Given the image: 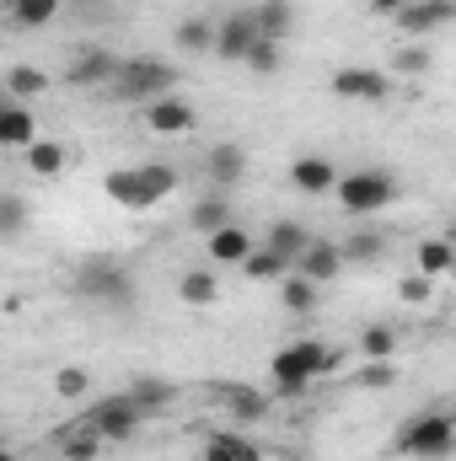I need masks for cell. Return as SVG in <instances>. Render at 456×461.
Listing matches in <instances>:
<instances>
[{"instance_id": "obj_23", "label": "cell", "mask_w": 456, "mask_h": 461, "mask_svg": "<svg viewBox=\"0 0 456 461\" xmlns=\"http://www.w3.org/2000/svg\"><path fill=\"white\" fill-rule=\"evenodd\" d=\"M103 188H108V199L123 204V210H150V199H145V188H140V172H134V167H114V172L103 177Z\"/></svg>"}, {"instance_id": "obj_1", "label": "cell", "mask_w": 456, "mask_h": 461, "mask_svg": "<svg viewBox=\"0 0 456 461\" xmlns=\"http://www.w3.org/2000/svg\"><path fill=\"white\" fill-rule=\"evenodd\" d=\"M343 365V348L323 344V339H301V344H285L274 354V397H306V386L312 381H323V375H339Z\"/></svg>"}, {"instance_id": "obj_20", "label": "cell", "mask_w": 456, "mask_h": 461, "mask_svg": "<svg viewBox=\"0 0 456 461\" xmlns=\"http://www.w3.org/2000/svg\"><path fill=\"white\" fill-rule=\"evenodd\" d=\"M114 70H118V59L108 54V49H87V54L70 65V76H65V81H70V86H108V81H114Z\"/></svg>"}, {"instance_id": "obj_13", "label": "cell", "mask_w": 456, "mask_h": 461, "mask_svg": "<svg viewBox=\"0 0 456 461\" xmlns=\"http://www.w3.org/2000/svg\"><path fill=\"white\" fill-rule=\"evenodd\" d=\"M333 183H339V167L328 156H296L290 161V188L296 194L317 199V194H333Z\"/></svg>"}, {"instance_id": "obj_33", "label": "cell", "mask_w": 456, "mask_h": 461, "mask_svg": "<svg viewBox=\"0 0 456 461\" xmlns=\"http://www.w3.org/2000/svg\"><path fill=\"white\" fill-rule=\"evenodd\" d=\"M5 16H11L16 27L38 32V27H49V22L59 16V0H11V5H5Z\"/></svg>"}, {"instance_id": "obj_14", "label": "cell", "mask_w": 456, "mask_h": 461, "mask_svg": "<svg viewBox=\"0 0 456 461\" xmlns=\"http://www.w3.org/2000/svg\"><path fill=\"white\" fill-rule=\"evenodd\" d=\"M205 172H210V183H215V188H236V183H242V172H247V145H242V140H221V145H210Z\"/></svg>"}, {"instance_id": "obj_16", "label": "cell", "mask_w": 456, "mask_h": 461, "mask_svg": "<svg viewBox=\"0 0 456 461\" xmlns=\"http://www.w3.org/2000/svg\"><path fill=\"white\" fill-rule=\"evenodd\" d=\"M252 247H258V241H252L247 230L236 226V221H231V226H221V230H210V236H205V252H210V263H221V268H236V263H242V258H247Z\"/></svg>"}, {"instance_id": "obj_7", "label": "cell", "mask_w": 456, "mask_h": 461, "mask_svg": "<svg viewBox=\"0 0 456 461\" xmlns=\"http://www.w3.org/2000/svg\"><path fill=\"white\" fill-rule=\"evenodd\" d=\"M145 419L123 402V392L118 397H108V402H97L92 408V419H87V429L92 435H103V446H123V440H134V429H140Z\"/></svg>"}, {"instance_id": "obj_9", "label": "cell", "mask_w": 456, "mask_h": 461, "mask_svg": "<svg viewBox=\"0 0 456 461\" xmlns=\"http://www.w3.org/2000/svg\"><path fill=\"white\" fill-rule=\"evenodd\" d=\"M290 274H301V279H312V285H328V279H339V274H343L339 241H328V236H312V241L296 252Z\"/></svg>"}, {"instance_id": "obj_29", "label": "cell", "mask_w": 456, "mask_h": 461, "mask_svg": "<svg viewBox=\"0 0 456 461\" xmlns=\"http://www.w3.org/2000/svg\"><path fill=\"white\" fill-rule=\"evenodd\" d=\"M306 241H312V230L301 226V221H274L269 236H263V247H269V252H279L285 263H296V252H301Z\"/></svg>"}, {"instance_id": "obj_22", "label": "cell", "mask_w": 456, "mask_h": 461, "mask_svg": "<svg viewBox=\"0 0 456 461\" xmlns=\"http://www.w3.org/2000/svg\"><path fill=\"white\" fill-rule=\"evenodd\" d=\"M0 92H5L11 103H32V97H43V92H49V76H43L38 65H11V70H5V81H0Z\"/></svg>"}, {"instance_id": "obj_32", "label": "cell", "mask_w": 456, "mask_h": 461, "mask_svg": "<svg viewBox=\"0 0 456 461\" xmlns=\"http://www.w3.org/2000/svg\"><path fill=\"white\" fill-rule=\"evenodd\" d=\"M178 295H183V306H210V301L221 295V279H215L210 268H188V274L178 279Z\"/></svg>"}, {"instance_id": "obj_31", "label": "cell", "mask_w": 456, "mask_h": 461, "mask_svg": "<svg viewBox=\"0 0 456 461\" xmlns=\"http://www.w3.org/2000/svg\"><path fill=\"white\" fill-rule=\"evenodd\" d=\"M27 226H32L27 199H22V194H11V188H0V241H16Z\"/></svg>"}, {"instance_id": "obj_18", "label": "cell", "mask_w": 456, "mask_h": 461, "mask_svg": "<svg viewBox=\"0 0 456 461\" xmlns=\"http://www.w3.org/2000/svg\"><path fill=\"white\" fill-rule=\"evenodd\" d=\"M456 268V247L446 236H424L419 247H414V274H424V279H446Z\"/></svg>"}, {"instance_id": "obj_28", "label": "cell", "mask_w": 456, "mask_h": 461, "mask_svg": "<svg viewBox=\"0 0 456 461\" xmlns=\"http://www.w3.org/2000/svg\"><path fill=\"white\" fill-rule=\"evenodd\" d=\"M279 306H285L290 317H312V312H317V285L301 279V274H285V279H279Z\"/></svg>"}, {"instance_id": "obj_10", "label": "cell", "mask_w": 456, "mask_h": 461, "mask_svg": "<svg viewBox=\"0 0 456 461\" xmlns=\"http://www.w3.org/2000/svg\"><path fill=\"white\" fill-rule=\"evenodd\" d=\"M252 38H258V27H252V16L247 11H231V16H221L215 22V59L221 65H242L247 59V49H252Z\"/></svg>"}, {"instance_id": "obj_24", "label": "cell", "mask_w": 456, "mask_h": 461, "mask_svg": "<svg viewBox=\"0 0 456 461\" xmlns=\"http://www.w3.org/2000/svg\"><path fill=\"white\" fill-rule=\"evenodd\" d=\"M226 413L236 424H263V419H269V392H258V386H231Z\"/></svg>"}, {"instance_id": "obj_19", "label": "cell", "mask_w": 456, "mask_h": 461, "mask_svg": "<svg viewBox=\"0 0 456 461\" xmlns=\"http://www.w3.org/2000/svg\"><path fill=\"white\" fill-rule=\"evenodd\" d=\"M22 161H27V172H32V177H59V172H65V161H70V145H65V140H43V134H38V140L22 150Z\"/></svg>"}, {"instance_id": "obj_6", "label": "cell", "mask_w": 456, "mask_h": 461, "mask_svg": "<svg viewBox=\"0 0 456 461\" xmlns=\"http://www.w3.org/2000/svg\"><path fill=\"white\" fill-rule=\"evenodd\" d=\"M333 97L360 103V108H381V103H392V76L370 70V65H343V70H333Z\"/></svg>"}, {"instance_id": "obj_5", "label": "cell", "mask_w": 456, "mask_h": 461, "mask_svg": "<svg viewBox=\"0 0 456 461\" xmlns=\"http://www.w3.org/2000/svg\"><path fill=\"white\" fill-rule=\"evenodd\" d=\"M76 290L81 295H92V301H103V306H134V274L123 268V263H108V258H92L81 274H76Z\"/></svg>"}, {"instance_id": "obj_17", "label": "cell", "mask_w": 456, "mask_h": 461, "mask_svg": "<svg viewBox=\"0 0 456 461\" xmlns=\"http://www.w3.org/2000/svg\"><path fill=\"white\" fill-rule=\"evenodd\" d=\"M38 140V118L27 103H11V108H0V150H27Z\"/></svg>"}, {"instance_id": "obj_37", "label": "cell", "mask_w": 456, "mask_h": 461, "mask_svg": "<svg viewBox=\"0 0 456 461\" xmlns=\"http://www.w3.org/2000/svg\"><path fill=\"white\" fill-rule=\"evenodd\" d=\"M65 461H97V451H103V435H92V429H76V435H65Z\"/></svg>"}, {"instance_id": "obj_21", "label": "cell", "mask_w": 456, "mask_h": 461, "mask_svg": "<svg viewBox=\"0 0 456 461\" xmlns=\"http://www.w3.org/2000/svg\"><path fill=\"white\" fill-rule=\"evenodd\" d=\"M172 43H178V54H210L215 49V22L210 16H183L178 27H172Z\"/></svg>"}, {"instance_id": "obj_38", "label": "cell", "mask_w": 456, "mask_h": 461, "mask_svg": "<svg viewBox=\"0 0 456 461\" xmlns=\"http://www.w3.org/2000/svg\"><path fill=\"white\" fill-rule=\"evenodd\" d=\"M392 65H397V70H403V76H424V70H430V65H435V54H430V49H424V43H403V49H397V59H392Z\"/></svg>"}, {"instance_id": "obj_45", "label": "cell", "mask_w": 456, "mask_h": 461, "mask_svg": "<svg viewBox=\"0 0 456 461\" xmlns=\"http://www.w3.org/2000/svg\"><path fill=\"white\" fill-rule=\"evenodd\" d=\"M5 5H11V0H0V11H5Z\"/></svg>"}, {"instance_id": "obj_39", "label": "cell", "mask_w": 456, "mask_h": 461, "mask_svg": "<svg viewBox=\"0 0 456 461\" xmlns=\"http://www.w3.org/2000/svg\"><path fill=\"white\" fill-rule=\"evenodd\" d=\"M397 295H403L408 306H424V301L435 295V279H424V274H403V279H397Z\"/></svg>"}, {"instance_id": "obj_44", "label": "cell", "mask_w": 456, "mask_h": 461, "mask_svg": "<svg viewBox=\"0 0 456 461\" xmlns=\"http://www.w3.org/2000/svg\"><path fill=\"white\" fill-rule=\"evenodd\" d=\"M0 108H11V97H5V92H0Z\"/></svg>"}, {"instance_id": "obj_4", "label": "cell", "mask_w": 456, "mask_h": 461, "mask_svg": "<svg viewBox=\"0 0 456 461\" xmlns=\"http://www.w3.org/2000/svg\"><path fill=\"white\" fill-rule=\"evenodd\" d=\"M114 86L118 97H129V103H150V97H167V92H178V70L167 65V59H150V54H134V59H118L114 70Z\"/></svg>"}, {"instance_id": "obj_11", "label": "cell", "mask_w": 456, "mask_h": 461, "mask_svg": "<svg viewBox=\"0 0 456 461\" xmlns=\"http://www.w3.org/2000/svg\"><path fill=\"white\" fill-rule=\"evenodd\" d=\"M123 402H129L140 419H161V413L178 402V386L161 381V375H134V381L123 386Z\"/></svg>"}, {"instance_id": "obj_26", "label": "cell", "mask_w": 456, "mask_h": 461, "mask_svg": "<svg viewBox=\"0 0 456 461\" xmlns=\"http://www.w3.org/2000/svg\"><path fill=\"white\" fill-rule=\"evenodd\" d=\"M339 258L343 263H381L387 258V236L381 230H349L339 241Z\"/></svg>"}, {"instance_id": "obj_35", "label": "cell", "mask_w": 456, "mask_h": 461, "mask_svg": "<svg viewBox=\"0 0 456 461\" xmlns=\"http://www.w3.org/2000/svg\"><path fill=\"white\" fill-rule=\"evenodd\" d=\"M360 354H365V359H392V354H397V333L381 328V322L365 328V333H360Z\"/></svg>"}, {"instance_id": "obj_12", "label": "cell", "mask_w": 456, "mask_h": 461, "mask_svg": "<svg viewBox=\"0 0 456 461\" xmlns=\"http://www.w3.org/2000/svg\"><path fill=\"white\" fill-rule=\"evenodd\" d=\"M451 16H456V0H408V5H403V11H397L392 22L403 27V38H414V43H419L424 32L446 27Z\"/></svg>"}, {"instance_id": "obj_41", "label": "cell", "mask_w": 456, "mask_h": 461, "mask_svg": "<svg viewBox=\"0 0 456 461\" xmlns=\"http://www.w3.org/2000/svg\"><path fill=\"white\" fill-rule=\"evenodd\" d=\"M226 440H231V456H236V461H263V456H258V446H252L242 429H231Z\"/></svg>"}, {"instance_id": "obj_36", "label": "cell", "mask_w": 456, "mask_h": 461, "mask_svg": "<svg viewBox=\"0 0 456 461\" xmlns=\"http://www.w3.org/2000/svg\"><path fill=\"white\" fill-rule=\"evenodd\" d=\"M54 392H59L65 402H76V397L92 392V375H87L81 365H65V370H54Z\"/></svg>"}, {"instance_id": "obj_42", "label": "cell", "mask_w": 456, "mask_h": 461, "mask_svg": "<svg viewBox=\"0 0 456 461\" xmlns=\"http://www.w3.org/2000/svg\"><path fill=\"white\" fill-rule=\"evenodd\" d=\"M205 461H236V456H231L226 435H210V440H205Z\"/></svg>"}, {"instance_id": "obj_27", "label": "cell", "mask_w": 456, "mask_h": 461, "mask_svg": "<svg viewBox=\"0 0 456 461\" xmlns=\"http://www.w3.org/2000/svg\"><path fill=\"white\" fill-rule=\"evenodd\" d=\"M188 226L199 230V236H210V230L231 226V199H226V194H205V199H194V210H188Z\"/></svg>"}, {"instance_id": "obj_3", "label": "cell", "mask_w": 456, "mask_h": 461, "mask_svg": "<svg viewBox=\"0 0 456 461\" xmlns=\"http://www.w3.org/2000/svg\"><path fill=\"white\" fill-rule=\"evenodd\" d=\"M333 199H339L343 215H376L397 199V177L381 172V167H360V172H339L333 183Z\"/></svg>"}, {"instance_id": "obj_8", "label": "cell", "mask_w": 456, "mask_h": 461, "mask_svg": "<svg viewBox=\"0 0 456 461\" xmlns=\"http://www.w3.org/2000/svg\"><path fill=\"white\" fill-rule=\"evenodd\" d=\"M140 118H145V129H150V134H194V129H199L194 103H183L178 92H167V97H150V103L140 108Z\"/></svg>"}, {"instance_id": "obj_2", "label": "cell", "mask_w": 456, "mask_h": 461, "mask_svg": "<svg viewBox=\"0 0 456 461\" xmlns=\"http://www.w3.org/2000/svg\"><path fill=\"white\" fill-rule=\"evenodd\" d=\"M451 446H456V424H451L446 408L414 413V419H403L397 435H392V456H403V461H446Z\"/></svg>"}, {"instance_id": "obj_30", "label": "cell", "mask_w": 456, "mask_h": 461, "mask_svg": "<svg viewBox=\"0 0 456 461\" xmlns=\"http://www.w3.org/2000/svg\"><path fill=\"white\" fill-rule=\"evenodd\" d=\"M134 172H140V188H145L150 204L172 199V188H178V167H172V161H145V167H134Z\"/></svg>"}, {"instance_id": "obj_25", "label": "cell", "mask_w": 456, "mask_h": 461, "mask_svg": "<svg viewBox=\"0 0 456 461\" xmlns=\"http://www.w3.org/2000/svg\"><path fill=\"white\" fill-rule=\"evenodd\" d=\"M236 268H242V274H247L252 285H279V279L290 274V263H285L279 252H269V247H252V252H247V258H242Z\"/></svg>"}, {"instance_id": "obj_34", "label": "cell", "mask_w": 456, "mask_h": 461, "mask_svg": "<svg viewBox=\"0 0 456 461\" xmlns=\"http://www.w3.org/2000/svg\"><path fill=\"white\" fill-rule=\"evenodd\" d=\"M252 76H274L279 65H285V43H274V38H252V49H247V59H242Z\"/></svg>"}, {"instance_id": "obj_43", "label": "cell", "mask_w": 456, "mask_h": 461, "mask_svg": "<svg viewBox=\"0 0 456 461\" xmlns=\"http://www.w3.org/2000/svg\"><path fill=\"white\" fill-rule=\"evenodd\" d=\"M403 5H408V0H370V11H376V16H397Z\"/></svg>"}, {"instance_id": "obj_40", "label": "cell", "mask_w": 456, "mask_h": 461, "mask_svg": "<svg viewBox=\"0 0 456 461\" xmlns=\"http://www.w3.org/2000/svg\"><path fill=\"white\" fill-rule=\"evenodd\" d=\"M392 381H397V370H392V359H370V365L360 370V386H365V392H370V386H376V392H387Z\"/></svg>"}, {"instance_id": "obj_15", "label": "cell", "mask_w": 456, "mask_h": 461, "mask_svg": "<svg viewBox=\"0 0 456 461\" xmlns=\"http://www.w3.org/2000/svg\"><path fill=\"white\" fill-rule=\"evenodd\" d=\"M247 16H252L258 38L285 43V38H290V27H296V0H258V5H247Z\"/></svg>"}]
</instances>
